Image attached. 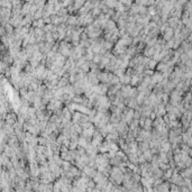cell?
<instances>
[{
  "label": "cell",
  "mask_w": 192,
  "mask_h": 192,
  "mask_svg": "<svg viewBox=\"0 0 192 192\" xmlns=\"http://www.w3.org/2000/svg\"><path fill=\"white\" fill-rule=\"evenodd\" d=\"M63 101L62 100H60V99H52L48 104H47V110H50V111H53V112H55V111H57L60 110V109H62L63 108Z\"/></svg>",
  "instance_id": "obj_1"
},
{
  "label": "cell",
  "mask_w": 192,
  "mask_h": 192,
  "mask_svg": "<svg viewBox=\"0 0 192 192\" xmlns=\"http://www.w3.org/2000/svg\"><path fill=\"white\" fill-rule=\"evenodd\" d=\"M104 135L100 133V130H97L95 132V134H93V137H92V139H91V143L95 145V146H97V147L99 148V146L104 143Z\"/></svg>",
  "instance_id": "obj_2"
},
{
  "label": "cell",
  "mask_w": 192,
  "mask_h": 192,
  "mask_svg": "<svg viewBox=\"0 0 192 192\" xmlns=\"http://www.w3.org/2000/svg\"><path fill=\"white\" fill-rule=\"evenodd\" d=\"M126 50H127V46H125L124 44H121L120 42H117L116 45L114 46V54L115 55H121V54H124L126 52Z\"/></svg>",
  "instance_id": "obj_3"
},
{
  "label": "cell",
  "mask_w": 192,
  "mask_h": 192,
  "mask_svg": "<svg viewBox=\"0 0 192 192\" xmlns=\"http://www.w3.org/2000/svg\"><path fill=\"white\" fill-rule=\"evenodd\" d=\"M132 89H133V87L130 84H124L121 87V89H120V95H121V97L124 99L129 98L130 97V92H132Z\"/></svg>",
  "instance_id": "obj_4"
},
{
  "label": "cell",
  "mask_w": 192,
  "mask_h": 192,
  "mask_svg": "<svg viewBox=\"0 0 192 192\" xmlns=\"http://www.w3.org/2000/svg\"><path fill=\"white\" fill-rule=\"evenodd\" d=\"M82 172L85 174V175H88L89 177H95V174H96V167H93V166H90V165H85L84 167H83V170Z\"/></svg>",
  "instance_id": "obj_5"
},
{
  "label": "cell",
  "mask_w": 192,
  "mask_h": 192,
  "mask_svg": "<svg viewBox=\"0 0 192 192\" xmlns=\"http://www.w3.org/2000/svg\"><path fill=\"white\" fill-rule=\"evenodd\" d=\"M57 33H59V41H63L67 36V27L64 25H59L57 26Z\"/></svg>",
  "instance_id": "obj_6"
},
{
  "label": "cell",
  "mask_w": 192,
  "mask_h": 192,
  "mask_svg": "<svg viewBox=\"0 0 192 192\" xmlns=\"http://www.w3.org/2000/svg\"><path fill=\"white\" fill-rule=\"evenodd\" d=\"M95 132H96V127L95 126H91L89 128H84L83 132H82V135L85 136V137H88V138H92Z\"/></svg>",
  "instance_id": "obj_7"
},
{
  "label": "cell",
  "mask_w": 192,
  "mask_h": 192,
  "mask_svg": "<svg viewBox=\"0 0 192 192\" xmlns=\"http://www.w3.org/2000/svg\"><path fill=\"white\" fill-rule=\"evenodd\" d=\"M156 52V48L155 46H147L144 51H143V53H144V55L145 56H147V57H151V56H154V54H155Z\"/></svg>",
  "instance_id": "obj_8"
},
{
  "label": "cell",
  "mask_w": 192,
  "mask_h": 192,
  "mask_svg": "<svg viewBox=\"0 0 192 192\" xmlns=\"http://www.w3.org/2000/svg\"><path fill=\"white\" fill-rule=\"evenodd\" d=\"M128 147H129V153H137L138 152V142L137 140L129 142Z\"/></svg>",
  "instance_id": "obj_9"
},
{
  "label": "cell",
  "mask_w": 192,
  "mask_h": 192,
  "mask_svg": "<svg viewBox=\"0 0 192 192\" xmlns=\"http://www.w3.org/2000/svg\"><path fill=\"white\" fill-rule=\"evenodd\" d=\"M17 116H16V114H13V112H9L7 115V117H6V123L8 124H11V125H15L16 123H17Z\"/></svg>",
  "instance_id": "obj_10"
},
{
  "label": "cell",
  "mask_w": 192,
  "mask_h": 192,
  "mask_svg": "<svg viewBox=\"0 0 192 192\" xmlns=\"http://www.w3.org/2000/svg\"><path fill=\"white\" fill-rule=\"evenodd\" d=\"M110 151V143L109 142H104L100 146H99V152L100 153H108Z\"/></svg>",
  "instance_id": "obj_11"
},
{
  "label": "cell",
  "mask_w": 192,
  "mask_h": 192,
  "mask_svg": "<svg viewBox=\"0 0 192 192\" xmlns=\"http://www.w3.org/2000/svg\"><path fill=\"white\" fill-rule=\"evenodd\" d=\"M90 138H88V137H85V136H83V135H81L80 137H79V146H81V147H87V145H88L89 143H90Z\"/></svg>",
  "instance_id": "obj_12"
},
{
  "label": "cell",
  "mask_w": 192,
  "mask_h": 192,
  "mask_svg": "<svg viewBox=\"0 0 192 192\" xmlns=\"http://www.w3.org/2000/svg\"><path fill=\"white\" fill-rule=\"evenodd\" d=\"M128 156V161L132 163H135V164H139L138 162V154L137 153H129V154H127Z\"/></svg>",
  "instance_id": "obj_13"
},
{
  "label": "cell",
  "mask_w": 192,
  "mask_h": 192,
  "mask_svg": "<svg viewBox=\"0 0 192 192\" xmlns=\"http://www.w3.org/2000/svg\"><path fill=\"white\" fill-rule=\"evenodd\" d=\"M82 112L80 111H75L72 116V121L73 123H78V124H81V119H82Z\"/></svg>",
  "instance_id": "obj_14"
},
{
  "label": "cell",
  "mask_w": 192,
  "mask_h": 192,
  "mask_svg": "<svg viewBox=\"0 0 192 192\" xmlns=\"http://www.w3.org/2000/svg\"><path fill=\"white\" fill-rule=\"evenodd\" d=\"M130 80H132V75L128 73H125L123 76H120V82L123 84H130Z\"/></svg>",
  "instance_id": "obj_15"
},
{
  "label": "cell",
  "mask_w": 192,
  "mask_h": 192,
  "mask_svg": "<svg viewBox=\"0 0 192 192\" xmlns=\"http://www.w3.org/2000/svg\"><path fill=\"white\" fill-rule=\"evenodd\" d=\"M152 127H153V120H152V118H149V117H147V118L145 119V124H144V129H146V130H152Z\"/></svg>",
  "instance_id": "obj_16"
},
{
  "label": "cell",
  "mask_w": 192,
  "mask_h": 192,
  "mask_svg": "<svg viewBox=\"0 0 192 192\" xmlns=\"http://www.w3.org/2000/svg\"><path fill=\"white\" fill-rule=\"evenodd\" d=\"M45 25H46L45 20L44 19H41V18L33 22V26H34V27H37V28H44Z\"/></svg>",
  "instance_id": "obj_17"
},
{
  "label": "cell",
  "mask_w": 192,
  "mask_h": 192,
  "mask_svg": "<svg viewBox=\"0 0 192 192\" xmlns=\"http://www.w3.org/2000/svg\"><path fill=\"white\" fill-rule=\"evenodd\" d=\"M78 17H75V16H70L69 18H67V24L69 25H71V26H78Z\"/></svg>",
  "instance_id": "obj_18"
},
{
  "label": "cell",
  "mask_w": 192,
  "mask_h": 192,
  "mask_svg": "<svg viewBox=\"0 0 192 192\" xmlns=\"http://www.w3.org/2000/svg\"><path fill=\"white\" fill-rule=\"evenodd\" d=\"M82 72H84V73H88L89 71H90V61H85L83 64H82L81 67H80Z\"/></svg>",
  "instance_id": "obj_19"
},
{
  "label": "cell",
  "mask_w": 192,
  "mask_h": 192,
  "mask_svg": "<svg viewBox=\"0 0 192 192\" xmlns=\"http://www.w3.org/2000/svg\"><path fill=\"white\" fill-rule=\"evenodd\" d=\"M85 4V0H74V8L78 10V9H81Z\"/></svg>",
  "instance_id": "obj_20"
},
{
  "label": "cell",
  "mask_w": 192,
  "mask_h": 192,
  "mask_svg": "<svg viewBox=\"0 0 192 192\" xmlns=\"http://www.w3.org/2000/svg\"><path fill=\"white\" fill-rule=\"evenodd\" d=\"M73 126H74V130H75V132H76L78 134L82 135V132H83V127H82L81 124H78V123H73Z\"/></svg>",
  "instance_id": "obj_21"
},
{
  "label": "cell",
  "mask_w": 192,
  "mask_h": 192,
  "mask_svg": "<svg viewBox=\"0 0 192 192\" xmlns=\"http://www.w3.org/2000/svg\"><path fill=\"white\" fill-rule=\"evenodd\" d=\"M104 48H107L108 51H110L111 48L114 47V43H112V42H110V41H108V39H106V41H104Z\"/></svg>",
  "instance_id": "obj_22"
},
{
  "label": "cell",
  "mask_w": 192,
  "mask_h": 192,
  "mask_svg": "<svg viewBox=\"0 0 192 192\" xmlns=\"http://www.w3.org/2000/svg\"><path fill=\"white\" fill-rule=\"evenodd\" d=\"M102 56H104V55H101V54H95L92 61H93L95 63H97V64H99V63L101 62V60H102Z\"/></svg>",
  "instance_id": "obj_23"
},
{
  "label": "cell",
  "mask_w": 192,
  "mask_h": 192,
  "mask_svg": "<svg viewBox=\"0 0 192 192\" xmlns=\"http://www.w3.org/2000/svg\"><path fill=\"white\" fill-rule=\"evenodd\" d=\"M172 35H173V32H172V29L167 28V29H166V33L164 34V38H165L166 41H169L171 37H172Z\"/></svg>",
  "instance_id": "obj_24"
},
{
  "label": "cell",
  "mask_w": 192,
  "mask_h": 192,
  "mask_svg": "<svg viewBox=\"0 0 192 192\" xmlns=\"http://www.w3.org/2000/svg\"><path fill=\"white\" fill-rule=\"evenodd\" d=\"M156 67V60H149V63H148V69H151V70H153L154 67Z\"/></svg>",
  "instance_id": "obj_25"
},
{
  "label": "cell",
  "mask_w": 192,
  "mask_h": 192,
  "mask_svg": "<svg viewBox=\"0 0 192 192\" xmlns=\"http://www.w3.org/2000/svg\"><path fill=\"white\" fill-rule=\"evenodd\" d=\"M171 174H172V171L169 170L167 172H166V174H165V177H171Z\"/></svg>",
  "instance_id": "obj_26"
},
{
  "label": "cell",
  "mask_w": 192,
  "mask_h": 192,
  "mask_svg": "<svg viewBox=\"0 0 192 192\" xmlns=\"http://www.w3.org/2000/svg\"><path fill=\"white\" fill-rule=\"evenodd\" d=\"M128 1H129V0H119V2H121V4H124V5H126Z\"/></svg>",
  "instance_id": "obj_27"
}]
</instances>
